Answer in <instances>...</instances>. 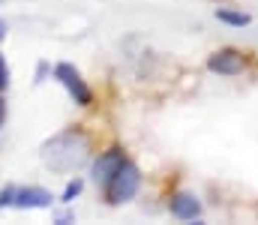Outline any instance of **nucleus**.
<instances>
[{
    "label": "nucleus",
    "instance_id": "1",
    "mask_svg": "<svg viewBox=\"0 0 258 225\" xmlns=\"http://www.w3.org/2000/svg\"><path fill=\"white\" fill-rule=\"evenodd\" d=\"M90 156V138L87 132L81 129H66V132H57L51 141L42 144V162L51 168V171H60V174H69V171H78Z\"/></svg>",
    "mask_w": 258,
    "mask_h": 225
},
{
    "label": "nucleus",
    "instance_id": "2",
    "mask_svg": "<svg viewBox=\"0 0 258 225\" xmlns=\"http://www.w3.org/2000/svg\"><path fill=\"white\" fill-rule=\"evenodd\" d=\"M138 186H141V171H138L132 162H123L120 171H117V174L111 177V183L105 186L108 201H111V204H123V201H129V198L138 192Z\"/></svg>",
    "mask_w": 258,
    "mask_h": 225
},
{
    "label": "nucleus",
    "instance_id": "3",
    "mask_svg": "<svg viewBox=\"0 0 258 225\" xmlns=\"http://www.w3.org/2000/svg\"><path fill=\"white\" fill-rule=\"evenodd\" d=\"M54 78L63 84L66 90H69V96H72L78 105H90V102H93L90 87L84 84V78L78 75V69H75L72 63H57V66H54Z\"/></svg>",
    "mask_w": 258,
    "mask_h": 225
},
{
    "label": "nucleus",
    "instance_id": "4",
    "mask_svg": "<svg viewBox=\"0 0 258 225\" xmlns=\"http://www.w3.org/2000/svg\"><path fill=\"white\" fill-rule=\"evenodd\" d=\"M126 159H123V150L120 147H108L96 162H93V180L99 183V186H108L111 183V177L120 171V165H123Z\"/></svg>",
    "mask_w": 258,
    "mask_h": 225
},
{
    "label": "nucleus",
    "instance_id": "5",
    "mask_svg": "<svg viewBox=\"0 0 258 225\" xmlns=\"http://www.w3.org/2000/svg\"><path fill=\"white\" fill-rule=\"evenodd\" d=\"M207 69L216 75H237V72H243V54L234 51V48H222V51L210 54Z\"/></svg>",
    "mask_w": 258,
    "mask_h": 225
},
{
    "label": "nucleus",
    "instance_id": "6",
    "mask_svg": "<svg viewBox=\"0 0 258 225\" xmlns=\"http://www.w3.org/2000/svg\"><path fill=\"white\" fill-rule=\"evenodd\" d=\"M51 201H54V195H51L48 189H42V186L15 189V207H27V210H33V207H51Z\"/></svg>",
    "mask_w": 258,
    "mask_h": 225
},
{
    "label": "nucleus",
    "instance_id": "7",
    "mask_svg": "<svg viewBox=\"0 0 258 225\" xmlns=\"http://www.w3.org/2000/svg\"><path fill=\"white\" fill-rule=\"evenodd\" d=\"M171 213L177 216V219H195L198 213H201V204H198V198L189 195V192H177V195H171Z\"/></svg>",
    "mask_w": 258,
    "mask_h": 225
},
{
    "label": "nucleus",
    "instance_id": "8",
    "mask_svg": "<svg viewBox=\"0 0 258 225\" xmlns=\"http://www.w3.org/2000/svg\"><path fill=\"white\" fill-rule=\"evenodd\" d=\"M216 18L225 21V24H234V27L249 24V15H243V12H231V9H216Z\"/></svg>",
    "mask_w": 258,
    "mask_h": 225
},
{
    "label": "nucleus",
    "instance_id": "9",
    "mask_svg": "<svg viewBox=\"0 0 258 225\" xmlns=\"http://www.w3.org/2000/svg\"><path fill=\"white\" fill-rule=\"evenodd\" d=\"M81 186H84V183H81L78 177H75V180H69V183H66V189H63V195H60V201H66V204H69V201H75V195L81 192Z\"/></svg>",
    "mask_w": 258,
    "mask_h": 225
},
{
    "label": "nucleus",
    "instance_id": "10",
    "mask_svg": "<svg viewBox=\"0 0 258 225\" xmlns=\"http://www.w3.org/2000/svg\"><path fill=\"white\" fill-rule=\"evenodd\" d=\"M6 204H15V186H6L0 192V207H6Z\"/></svg>",
    "mask_w": 258,
    "mask_h": 225
},
{
    "label": "nucleus",
    "instance_id": "11",
    "mask_svg": "<svg viewBox=\"0 0 258 225\" xmlns=\"http://www.w3.org/2000/svg\"><path fill=\"white\" fill-rule=\"evenodd\" d=\"M9 84V66H6V60H3V54H0V90Z\"/></svg>",
    "mask_w": 258,
    "mask_h": 225
},
{
    "label": "nucleus",
    "instance_id": "12",
    "mask_svg": "<svg viewBox=\"0 0 258 225\" xmlns=\"http://www.w3.org/2000/svg\"><path fill=\"white\" fill-rule=\"evenodd\" d=\"M3 123H6V102H3V96H0V129H3Z\"/></svg>",
    "mask_w": 258,
    "mask_h": 225
},
{
    "label": "nucleus",
    "instance_id": "13",
    "mask_svg": "<svg viewBox=\"0 0 258 225\" xmlns=\"http://www.w3.org/2000/svg\"><path fill=\"white\" fill-rule=\"evenodd\" d=\"M3 36H6V24L0 21V39H3Z\"/></svg>",
    "mask_w": 258,
    "mask_h": 225
}]
</instances>
